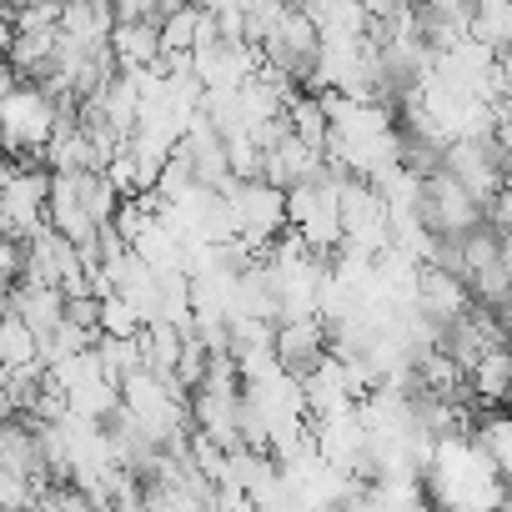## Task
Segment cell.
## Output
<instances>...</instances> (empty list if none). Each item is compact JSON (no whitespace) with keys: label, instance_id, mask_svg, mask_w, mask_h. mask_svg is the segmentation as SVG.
<instances>
[{"label":"cell","instance_id":"1","mask_svg":"<svg viewBox=\"0 0 512 512\" xmlns=\"http://www.w3.org/2000/svg\"><path fill=\"white\" fill-rule=\"evenodd\" d=\"M442 171H452V176H457L482 206H492L497 191H502L507 176H512V156L502 151V141H497L492 131L452 136V141H447V161H442Z\"/></svg>","mask_w":512,"mask_h":512},{"label":"cell","instance_id":"2","mask_svg":"<svg viewBox=\"0 0 512 512\" xmlns=\"http://www.w3.org/2000/svg\"><path fill=\"white\" fill-rule=\"evenodd\" d=\"M417 211H422V221H427L437 236H447V241H457V236H467L477 221H487V206H482L452 171H437V176L422 181Z\"/></svg>","mask_w":512,"mask_h":512},{"label":"cell","instance_id":"3","mask_svg":"<svg viewBox=\"0 0 512 512\" xmlns=\"http://www.w3.org/2000/svg\"><path fill=\"white\" fill-rule=\"evenodd\" d=\"M272 352H277V362L292 377H312L332 357V327H327V317H282Z\"/></svg>","mask_w":512,"mask_h":512},{"label":"cell","instance_id":"4","mask_svg":"<svg viewBox=\"0 0 512 512\" xmlns=\"http://www.w3.org/2000/svg\"><path fill=\"white\" fill-rule=\"evenodd\" d=\"M412 307L447 327V322H457L462 312H472L477 302H472V287H467V277H462L457 267H447V262H422V272H417V302H412Z\"/></svg>","mask_w":512,"mask_h":512},{"label":"cell","instance_id":"5","mask_svg":"<svg viewBox=\"0 0 512 512\" xmlns=\"http://www.w3.org/2000/svg\"><path fill=\"white\" fill-rule=\"evenodd\" d=\"M467 377H472V402H477L482 412L507 407V397H512V342L487 347V352H482V362H477Z\"/></svg>","mask_w":512,"mask_h":512},{"label":"cell","instance_id":"6","mask_svg":"<svg viewBox=\"0 0 512 512\" xmlns=\"http://www.w3.org/2000/svg\"><path fill=\"white\" fill-rule=\"evenodd\" d=\"M111 51L126 71H146L166 56V41H161V21H121L111 31Z\"/></svg>","mask_w":512,"mask_h":512},{"label":"cell","instance_id":"7","mask_svg":"<svg viewBox=\"0 0 512 512\" xmlns=\"http://www.w3.org/2000/svg\"><path fill=\"white\" fill-rule=\"evenodd\" d=\"M0 362H6V367L41 362V332L21 312H6V322H0Z\"/></svg>","mask_w":512,"mask_h":512},{"label":"cell","instance_id":"8","mask_svg":"<svg viewBox=\"0 0 512 512\" xmlns=\"http://www.w3.org/2000/svg\"><path fill=\"white\" fill-rule=\"evenodd\" d=\"M201 21H206V6L196 0V6H186V11H176V16H166L161 21V41H166V51H196V41H201Z\"/></svg>","mask_w":512,"mask_h":512},{"label":"cell","instance_id":"9","mask_svg":"<svg viewBox=\"0 0 512 512\" xmlns=\"http://www.w3.org/2000/svg\"><path fill=\"white\" fill-rule=\"evenodd\" d=\"M121 21H161V0H116Z\"/></svg>","mask_w":512,"mask_h":512},{"label":"cell","instance_id":"10","mask_svg":"<svg viewBox=\"0 0 512 512\" xmlns=\"http://www.w3.org/2000/svg\"><path fill=\"white\" fill-rule=\"evenodd\" d=\"M497 66H502V91L512 96V51H502V56H497Z\"/></svg>","mask_w":512,"mask_h":512}]
</instances>
